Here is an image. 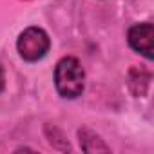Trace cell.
Wrapping results in <instances>:
<instances>
[{
	"instance_id": "obj_3",
	"label": "cell",
	"mask_w": 154,
	"mask_h": 154,
	"mask_svg": "<svg viewBox=\"0 0 154 154\" xmlns=\"http://www.w3.org/2000/svg\"><path fill=\"white\" fill-rule=\"evenodd\" d=\"M131 49H134L138 54H143L147 60H152L154 56V27L150 22L136 24L129 29L127 35Z\"/></svg>"
},
{
	"instance_id": "obj_4",
	"label": "cell",
	"mask_w": 154,
	"mask_h": 154,
	"mask_svg": "<svg viewBox=\"0 0 154 154\" xmlns=\"http://www.w3.org/2000/svg\"><path fill=\"white\" fill-rule=\"evenodd\" d=\"M78 138H80V147L85 152H109V147L91 129H85V127L80 129L78 131Z\"/></svg>"
},
{
	"instance_id": "obj_1",
	"label": "cell",
	"mask_w": 154,
	"mask_h": 154,
	"mask_svg": "<svg viewBox=\"0 0 154 154\" xmlns=\"http://www.w3.org/2000/svg\"><path fill=\"white\" fill-rule=\"evenodd\" d=\"M54 85L62 98H78L85 87V72L82 63L72 56L62 58L54 69Z\"/></svg>"
},
{
	"instance_id": "obj_2",
	"label": "cell",
	"mask_w": 154,
	"mask_h": 154,
	"mask_svg": "<svg viewBox=\"0 0 154 154\" xmlns=\"http://www.w3.org/2000/svg\"><path fill=\"white\" fill-rule=\"evenodd\" d=\"M51 47V40L47 33L40 27H27L26 31L20 33L17 40V49L20 56L27 62H38L42 60Z\"/></svg>"
},
{
	"instance_id": "obj_5",
	"label": "cell",
	"mask_w": 154,
	"mask_h": 154,
	"mask_svg": "<svg viewBox=\"0 0 154 154\" xmlns=\"http://www.w3.org/2000/svg\"><path fill=\"white\" fill-rule=\"evenodd\" d=\"M6 89V76H4V69L0 65V93Z\"/></svg>"
}]
</instances>
